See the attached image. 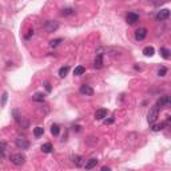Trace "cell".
Returning a JSON list of instances; mask_svg holds the SVG:
<instances>
[{
  "label": "cell",
  "instance_id": "6da1fadb",
  "mask_svg": "<svg viewBox=\"0 0 171 171\" xmlns=\"http://www.w3.org/2000/svg\"><path fill=\"white\" fill-rule=\"evenodd\" d=\"M9 160H11V163L15 164V166H23L24 162H26V156H24L22 153H15V154H11V155H9Z\"/></svg>",
  "mask_w": 171,
  "mask_h": 171
},
{
  "label": "cell",
  "instance_id": "7a4b0ae2",
  "mask_svg": "<svg viewBox=\"0 0 171 171\" xmlns=\"http://www.w3.org/2000/svg\"><path fill=\"white\" fill-rule=\"evenodd\" d=\"M43 28L46 32L52 34V32L57 31V28H59V22H56V20H47V22L43 24Z\"/></svg>",
  "mask_w": 171,
  "mask_h": 171
},
{
  "label": "cell",
  "instance_id": "3957f363",
  "mask_svg": "<svg viewBox=\"0 0 171 171\" xmlns=\"http://www.w3.org/2000/svg\"><path fill=\"white\" fill-rule=\"evenodd\" d=\"M158 116H159V108L156 106H153V107L150 108L149 114H147V120H149L150 124H154V123L156 122Z\"/></svg>",
  "mask_w": 171,
  "mask_h": 171
},
{
  "label": "cell",
  "instance_id": "277c9868",
  "mask_svg": "<svg viewBox=\"0 0 171 171\" xmlns=\"http://www.w3.org/2000/svg\"><path fill=\"white\" fill-rule=\"evenodd\" d=\"M156 107H158L159 110L160 108H168L171 106V99H170V96L168 95H163V96H160L158 99V102H156Z\"/></svg>",
  "mask_w": 171,
  "mask_h": 171
},
{
  "label": "cell",
  "instance_id": "5b68a950",
  "mask_svg": "<svg viewBox=\"0 0 171 171\" xmlns=\"http://www.w3.org/2000/svg\"><path fill=\"white\" fill-rule=\"evenodd\" d=\"M15 145L20 150H27L30 147V142H28V139H26L24 136H18L16 141H15Z\"/></svg>",
  "mask_w": 171,
  "mask_h": 171
},
{
  "label": "cell",
  "instance_id": "8992f818",
  "mask_svg": "<svg viewBox=\"0 0 171 171\" xmlns=\"http://www.w3.org/2000/svg\"><path fill=\"white\" fill-rule=\"evenodd\" d=\"M170 18V9H160V11H158V13H156V20L158 22H163V20H167V19Z\"/></svg>",
  "mask_w": 171,
  "mask_h": 171
},
{
  "label": "cell",
  "instance_id": "52a82bcc",
  "mask_svg": "<svg viewBox=\"0 0 171 171\" xmlns=\"http://www.w3.org/2000/svg\"><path fill=\"white\" fill-rule=\"evenodd\" d=\"M79 92L82 95H86V96H92V95H94V88H92L91 86L83 84V86H80Z\"/></svg>",
  "mask_w": 171,
  "mask_h": 171
},
{
  "label": "cell",
  "instance_id": "ba28073f",
  "mask_svg": "<svg viewBox=\"0 0 171 171\" xmlns=\"http://www.w3.org/2000/svg\"><path fill=\"white\" fill-rule=\"evenodd\" d=\"M139 20V15L136 12H128L127 15H126V22L131 26V24H135L136 22Z\"/></svg>",
  "mask_w": 171,
  "mask_h": 171
},
{
  "label": "cell",
  "instance_id": "9c48e42d",
  "mask_svg": "<svg viewBox=\"0 0 171 171\" xmlns=\"http://www.w3.org/2000/svg\"><path fill=\"white\" fill-rule=\"evenodd\" d=\"M146 36H147V30H146L145 27H142V28H138V30L135 31V39L138 40V42L143 40Z\"/></svg>",
  "mask_w": 171,
  "mask_h": 171
},
{
  "label": "cell",
  "instance_id": "30bf717a",
  "mask_svg": "<svg viewBox=\"0 0 171 171\" xmlns=\"http://www.w3.org/2000/svg\"><path fill=\"white\" fill-rule=\"evenodd\" d=\"M107 114H108V111L106 110V108H99L95 112V119L96 120H104L107 118Z\"/></svg>",
  "mask_w": 171,
  "mask_h": 171
},
{
  "label": "cell",
  "instance_id": "8fae6325",
  "mask_svg": "<svg viewBox=\"0 0 171 171\" xmlns=\"http://www.w3.org/2000/svg\"><path fill=\"white\" fill-rule=\"evenodd\" d=\"M96 164H98V159L96 158H91V159H88L83 166H84V168L88 171V170H92L94 167H96Z\"/></svg>",
  "mask_w": 171,
  "mask_h": 171
},
{
  "label": "cell",
  "instance_id": "7c38bea8",
  "mask_svg": "<svg viewBox=\"0 0 171 171\" xmlns=\"http://www.w3.org/2000/svg\"><path fill=\"white\" fill-rule=\"evenodd\" d=\"M94 67L98 68V70L103 67V53H98V55H96L95 61H94Z\"/></svg>",
  "mask_w": 171,
  "mask_h": 171
},
{
  "label": "cell",
  "instance_id": "4fadbf2b",
  "mask_svg": "<svg viewBox=\"0 0 171 171\" xmlns=\"http://www.w3.org/2000/svg\"><path fill=\"white\" fill-rule=\"evenodd\" d=\"M159 53H160V55H162V57L163 59H166V60H168V59H170V50L168 48H166V47H162V48L159 50Z\"/></svg>",
  "mask_w": 171,
  "mask_h": 171
},
{
  "label": "cell",
  "instance_id": "5bb4252c",
  "mask_svg": "<svg viewBox=\"0 0 171 171\" xmlns=\"http://www.w3.org/2000/svg\"><path fill=\"white\" fill-rule=\"evenodd\" d=\"M68 71H70V66H63L59 68V76L60 78H66L67 74H68Z\"/></svg>",
  "mask_w": 171,
  "mask_h": 171
},
{
  "label": "cell",
  "instance_id": "9a60e30c",
  "mask_svg": "<svg viewBox=\"0 0 171 171\" xmlns=\"http://www.w3.org/2000/svg\"><path fill=\"white\" fill-rule=\"evenodd\" d=\"M60 13L63 15V16H70V15H74V13H75V9L71 8V7H66V8L61 9Z\"/></svg>",
  "mask_w": 171,
  "mask_h": 171
},
{
  "label": "cell",
  "instance_id": "2e32d148",
  "mask_svg": "<svg viewBox=\"0 0 171 171\" xmlns=\"http://www.w3.org/2000/svg\"><path fill=\"white\" fill-rule=\"evenodd\" d=\"M143 53H145L146 56H153L154 53H155V50H154V47H151V46H147V47L143 48Z\"/></svg>",
  "mask_w": 171,
  "mask_h": 171
},
{
  "label": "cell",
  "instance_id": "e0dca14e",
  "mask_svg": "<svg viewBox=\"0 0 171 171\" xmlns=\"http://www.w3.org/2000/svg\"><path fill=\"white\" fill-rule=\"evenodd\" d=\"M84 72H86V67H83V66L75 67V70H74V75H75V76H80V75H83Z\"/></svg>",
  "mask_w": 171,
  "mask_h": 171
},
{
  "label": "cell",
  "instance_id": "ac0fdd59",
  "mask_svg": "<svg viewBox=\"0 0 171 171\" xmlns=\"http://www.w3.org/2000/svg\"><path fill=\"white\" fill-rule=\"evenodd\" d=\"M72 159H74V163H75V164H76L78 167L83 166V160H84L83 156H80V155H75Z\"/></svg>",
  "mask_w": 171,
  "mask_h": 171
},
{
  "label": "cell",
  "instance_id": "d6986e66",
  "mask_svg": "<svg viewBox=\"0 0 171 171\" xmlns=\"http://www.w3.org/2000/svg\"><path fill=\"white\" fill-rule=\"evenodd\" d=\"M52 150H53V147H52V145H51V143H44V145L42 146V151H43V153H46V154H50Z\"/></svg>",
  "mask_w": 171,
  "mask_h": 171
},
{
  "label": "cell",
  "instance_id": "ffe728a7",
  "mask_svg": "<svg viewBox=\"0 0 171 171\" xmlns=\"http://www.w3.org/2000/svg\"><path fill=\"white\" fill-rule=\"evenodd\" d=\"M32 100H35V102H44V94H42V92H36L35 95L32 96Z\"/></svg>",
  "mask_w": 171,
  "mask_h": 171
},
{
  "label": "cell",
  "instance_id": "44dd1931",
  "mask_svg": "<svg viewBox=\"0 0 171 171\" xmlns=\"http://www.w3.org/2000/svg\"><path fill=\"white\" fill-rule=\"evenodd\" d=\"M43 134H44V128L43 127H35L34 128V135H35L36 138H40Z\"/></svg>",
  "mask_w": 171,
  "mask_h": 171
},
{
  "label": "cell",
  "instance_id": "7402d4cb",
  "mask_svg": "<svg viewBox=\"0 0 171 171\" xmlns=\"http://www.w3.org/2000/svg\"><path fill=\"white\" fill-rule=\"evenodd\" d=\"M59 132H60V127H59L57 124H52V126H51V134H52L53 136H57Z\"/></svg>",
  "mask_w": 171,
  "mask_h": 171
},
{
  "label": "cell",
  "instance_id": "603a6c76",
  "mask_svg": "<svg viewBox=\"0 0 171 171\" xmlns=\"http://www.w3.org/2000/svg\"><path fill=\"white\" fill-rule=\"evenodd\" d=\"M163 127H164V123H158V124H155L154 123L153 124V131H160V130H163Z\"/></svg>",
  "mask_w": 171,
  "mask_h": 171
},
{
  "label": "cell",
  "instance_id": "cb8c5ba5",
  "mask_svg": "<svg viewBox=\"0 0 171 171\" xmlns=\"http://www.w3.org/2000/svg\"><path fill=\"white\" fill-rule=\"evenodd\" d=\"M5 150H7V145L4 142H0V156H3L5 154Z\"/></svg>",
  "mask_w": 171,
  "mask_h": 171
},
{
  "label": "cell",
  "instance_id": "d4e9b609",
  "mask_svg": "<svg viewBox=\"0 0 171 171\" xmlns=\"http://www.w3.org/2000/svg\"><path fill=\"white\" fill-rule=\"evenodd\" d=\"M61 42H63V39H61V38H59V39H55V40H51V42H50V46H51V47H56V46H59V44L61 43Z\"/></svg>",
  "mask_w": 171,
  "mask_h": 171
},
{
  "label": "cell",
  "instance_id": "484cf974",
  "mask_svg": "<svg viewBox=\"0 0 171 171\" xmlns=\"http://www.w3.org/2000/svg\"><path fill=\"white\" fill-rule=\"evenodd\" d=\"M166 74H167V68H166V67H160V68L158 70V75H159V76H164Z\"/></svg>",
  "mask_w": 171,
  "mask_h": 171
},
{
  "label": "cell",
  "instance_id": "4316f807",
  "mask_svg": "<svg viewBox=\"0 0 171 171\" xmlns=\"http://www.w3.org/2000/svg\"><path fill=\"white\" fill-rule=\"evenodd\" d=\"M12 114H13V116H15V120H16V123H20V116H19L18 110H13Z\"/></svg>",
  "mask_w": 171,
  "mask_h": 171
},
{
  "label": "cell",
  "instance_id": "83f0119b",
  "mask_svg": "<svg viewBox=\"0 0 171 171\" xmlns=\"http://www.w3.org/2000/svg\"><path fill=\"white\" fill-rule=\"evenodd\" d=\"M7 98H8V94H7V92H3V95H1V106L5 104V102H7Z\"/></svg>",
  "mask_w": 171,
  "mask_h": 171
},
{
  "label": "cell",
  "instance_id": "f1b7e54d",
  "mask_svg": "<svg viewBox=\"0 0 171 171\" xmlns=\"http://www.w3.org/2000/svg\"><path fill=\"white\" fill-rule=\"evenodd\" d=\"M115 122V119L114 118H110V119H104V123L106 124H112V123Z\"/></svg>",
  "mask_w": 171,
  "mask_h": 171
},
{
  "label": "cell",
  "instance_id": "f546056e",
  "mask_svg": "<svg viewBox=\"0 0 171 171\" xmlns=\"http://www.w3.org/2000/svg\"><path fill=\"white\" fill-rule=\"evenodd\" d=\"M31 36H34V30H30V31H28V34L26 35V39H30Z\"/></svg>",
  "mask_w": 171,
  "mask_h": 171
},
{
  "label": "cell",
  "instance_id": "4dcf8cb0",
  "mask_svg": "<svg viewBox=\"0 0 171 171\" xmlns=\"http://www.w3.org/2000/svg\"><path fill=\"white\" fill-rule=\"evenodd\" d=\"M44 86H46V90L48 92H51V86H50V83H44Z\"/></svg>",
  "mask_w": 171,
  "mask_h": 171
},
{
  "label": "cell",
  "instance_id": "1f68e13d",
  "mask_svg": "<svg viewBox=\"0 0 171 171\" xmlns=\"http://www.w3.org/2000/svg\"><path fill=\"white\" fill-rule=\"evenodd\" d=\"M100 171H111V168H110V167H107V166H103L100 168Z\"/></svg>",
  "mask_w": 171,
  "mask_h": 171
}]
</instances>
